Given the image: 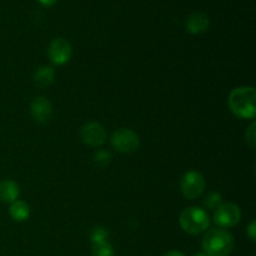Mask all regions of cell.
<instances>
[{
	"mask_svg": "<svg viewBox=\"0 0 256 256\" xmlns=\"http://www.w3.org/2000/svg\"><path fill=\"white\" fill-rule=\"evenodd\" d=\"M230 110L240 119H254L256 115V92L252 86L235 88L228 99Z\"/></svg>",
	"mask_w": 256,
	"mask_h": 256,
	"instance_id": "obj_1",
	"label": "cell"
},
{
	"mask_svg": "<svg viewBox=\"0 0 256 256\" xmlns=\"http://www.w3.org/2000/svg\"><path fill=\"white\" fill-rule=\"evenodd\" d=\"M234 248V236L222 228L206 232L202 239V249L208 256H229Z\"/></svg>",
	"mask_w": 256,
	"mask_h": 256,
	"instance_id": "obj_2",
	"label": "cell"
},
{
	"mask_svg": "<svg viewBox=\"0 0 256 256\" xmlns=\"http://www.w3.org/2000/svg\"><path fill=\"white\" fill-rule=\"evenodd\" d=\"M182 229L190 235H198L206 232L210 225L209 214L198 206H189L182 212L179 216Z\"/></svg>",
	"mask_w": 256,
	"mask_h": 256,
	"instance_id": "obj_3",
	"label": "cell"
},
{
	"mask_svg": "<svg viewBox=\"0 0 256 256\" xmlns=\"http://www.w3.org/2000/svg\"><path fill=\"white\" fill-rule=\"evenodd\" d=\"M110 142L116 152H122V154H130L139 149L140 138L134 130L122 128L112 132Z\"/></svg>",
	"mask_w": 256,
	"mask_h": 256,
	"instance_id": "obj_4",
	"label": "cell"
},
{
	"mask_svg": "<svg viewBox=\"0 0 256 256\" xmlns=\"http://www.w3.org/2000/svg\"><path fill=\"white\" fill-rule=\"evenodd\" d=\"M205 186H206V182H205L204 175L199 172H195V170L185 172L184 176L182 178V182H180L182 194L189 200H194L202 196Z\"/></svg>",
	"mask_w": 256,
	"mask_h": 256,
	"instance_id": "obj_5",
	"label": "cell"
},
{
	"mask_svg": "<svg viewBox=\"0 0 256 256\" xmlns=\"http://www.w3.org/2000/svg\"><path fill=\"white\" fill-rule=\"evenodd\" d=\"M242 219L240 208L234 202L222 204L214 212V222L222 229H228L239 224Z\"/></svg>",
	"mask_w": 256,
	"mask_h": 256,
	"instance_id": "obj_6",
	"label": "cell"
},
{
	"mask_svg": "<svg viewBox=\"0 0 256 256\" xmlns=\"http://www.w3.org/2000/svg\"><path fill=\"white\" fill-rule=\"evenodd\" d=\"M72 55V46L64 38H55L48 46V58L54 65H64L69 62Z\"/></svg>",
	"mask_w": 256,
	"mask_h": 256,
	"instance_id": "obj_7",
	"label": "cell"
},
{
	"mask_svg": "<svg viewBox=\"0 0 256 256\" xmlns=\"http://www.w3.org/2000/svg\"><path fill=\"white\" fill-rule=\"evenodd\" d=\"M106 130L102 124L96 122H90L80 128V138L82 142L92 148H99L106 142Z\"/></svg>",
	"mask_w": 256,
	"mask_h": 256,
	"instance_id": "obj_8",
	"label": "cell"
},
{
	"mask_svg": "<svg viewBox=\"0 0 256 256\" xmlns=\"http://www.w3.org/2000/svg\"><path fill=\"white\" fill-rule=\"evenodd\" d=\"M30 112L35 122L45 124L52 116V105L45 96H36L30 104Z\"/></svg>",
	"mask_w": 256,
	"mask_h": 256,
	"instance_id": "obj_9",
	"label": "cell"
},
{
	"mask_svg": "<svg viewBox=\"0 0 256 256\" xmlns=\"http://www.w3.org/2000/svg\"><path fill=\"white\" fill-rule=\"evenodd\" d=\"M210 26V19L205 12H194L188 16L185 22V28L188 32L192 35L202 34L206 32Z\"/></svg>",
	"mask_w": 256,
	"mask_h": 256,
	"instance_id": "obj_10",
	"label": "cell"
},
{
	"mask_svg": "<svg viewBox=\"0 0 256 256\" xmlns=\"http://www.w3.org/2000/svg\"><path fill=\"white\" fill-rule=\"evenodd\" d=\"M55 80V70L54 68L49 66V65H42L38 68L32 74V82L38 88L50 86Z\"/></svg>",
	"mask_w": 256,
	"mask_h": 256,
	"instance_id": "obj_11",
	"label": "cell"
},
{
	"mask_svg": "<svg viewBox=\"0 0 256 256\" xmlns=\"http://www.w3.org/2000/svg\"><path fill=\"white\" fill-rule=\"evenodd\" d=\"M20 195V188L15 182L10 179H5L0 182V202H16Z\"/></svg>",
	"mask_w": 256,
	"mask_h": 256,
	"instance_id": "obj_12",
	"label": "cell"
},
{
	"mask_svg": "<svg viewBox=\"0 0 256 256\" xmlns=\"http://www.w3.org/2000/svg\"><path fill=\"white\" fill-rule=\"evenodd\" d=\"M9 214L12 219L16 222H24L29 219L30 216V208L22 200H16L12 202L9 208Z\"/></svg>",
	"mask_w": 256,
	"mask_h": 256,
	"instance_id": "obj_13",
	"label": "cell"
},
{
	"mask_svg": "<svg viewBox=\"0 0 256 256\" xmlns=\"http://www.w3.org/2000/svg\"><path fill=\"white\" fill-rule=\"evenodd\" d=\"M108 239H109V230L105 226H95L92 229V234H90V240H92V246L106 242Z\"/></svg>",
	"mask_w": 256,
	"mask_h": 256,
	"instance_id": "obj_14",
	"label": "cell"
},
{
	"mask_svg": "<svg viewBox=\"0 0 256 256\" xmlns=\"http://www.w3.org/2000/svg\"><path fill=\"white\" fill-rule=\"evenodd\" d=\"M92 160H94V164L96 165L100 169H104L108 165L112 162V152H108V150H98L92 156Z\"/></svg>",
	"mask_w": 256,
	"mask_h": 256,
	"instance_id": "obj_15",
	"label": "cell"
},
{
	"mask_svg": "<svg viewBox=\"0 0 256 256\" xmlns=\"http://www.w3.org/2000/svg\"><path fill=\"white\" fill-rule=\"evenodd\" d=\"M92 256H115L112 245L109 242L92 246Z\"/></svg>",
	"mask_w": 256,
	"mask_h": 256,
	"instance_id": "obj_16",
	"label": "cell"
},
{
	"mask_svg": "<svg viewBox=\"0 0 256 256\" xmlns=\"http://www.w3.org/2000/svg\"><path fill=\"white\" fill-rule=\"evenodd\" d=\"M222 204V196L219 192H209L206 196V199L204 200V205L209 210H216L220 205Z\"/></svg>",
	"mask_w": 256,
	"mask_h": 256,
	"instance_id": "obj_17",
	"label": "cell"
},
{
	"mask_svg": "<svg viewBox=\"0 0 256 256\" xmlns=\"http://www.w3.org/2000/svg\"><path fill=\"white\" fill-rule=\"evenodd\" d=\"M255 128H256L255 122H252V125H250V126L248 128L246 132H245V142H246V144L249 145V146L252 148V149H254L255 144H256Z\"/></svg>",
	"mask_w": 256,
	"mask_h": 256,
	"instance_id": "obj_18",
	"label": "cell"
},
{
	"mask_svg": "<svg viewBox=\"0 0 256 256\" xmlns=\"http://www.w3.org/2000/svg\"><path fill=\"white\" fill-rule=\"evenodd\" d=\"M246 234H248V236H249V239L254 242L256 240V222L255 220H252V222L249 224V226H248V229H246Z\"/></svg>",
	"mask_w": 256,
	"mask_h": 256,
	"instance_id": "obj_19",
	"label": "cell"
},
{
	"mask_svg": "<svg viewBox=\"0 0 256 256\" xmlns=\"http://www.w3.org/2000/svg\"><path fill=\"white\" fill-rule=\"evenodd\" d=\"M38 2L42 5H44V6H52V5H54L58 0H38Z\"/></svg>",
	"mask_w": 256,
	"mask_h": 256,
	"instance_id": "obj_20",
	"label": "cell"
},
{
	"mask_svg": "<svg viewBox=\"0 0 256 256\" xmlns=\"http://www.w3.org/2000/svg\"><path fill=\"white\" fill-rule=\"evenodd\" d=\"M162 256H185V255L182 254V252H178V250H170V252H165Z\"/></svg>",
	"mask_w": 256,
	"mask_h": 256,
	"instance_id": "obj_21",
	"label": "cell"
},
{
	"mask_svg": "<svg viewBox=\"0 0 256 256\" xmlns=\"http://www.w3.org/2000/svg\"><path fill=\"white\" fill-rule=\"evenodd\" d=\"M192 256H208L205 252H196V254H194Z\"/></svg>",
	"mask_w": 256,
	"mask_h": 256,
	"instance_id": "obj_22",
	"label": "cell"
}]
</instances>
